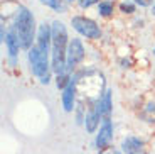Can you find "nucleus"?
I'll return each mask as SVG.
<instances>
[{
    "instance_id": "nucleus-1",
    "label": "nucleus",
    "mask_w": 155,
    "mask_h": 154,
    "mask_svg": "<svg viewBox=\"0 0 155 154\" xmlns=\"http://www.w3.org/2000/svg\"><path fill=\"white\" fill-rule=\"evenodd\" d=\"M52 29V71L56 75H62V73H68L66 69V56H68V31H66V26L59 20L52 22L51 26Z\"/></svg>"
},
{
    "instance_id": "nucleus-2",
    "label": "nucleus",
    "mask_w": 155,
    "mask_h": 154,
    "mask_svg": "<svg viewBox=\"0 0 155 154\" xmlns=\"http://www.w3.org/2000/svg\"><path fill=\"white\" fill-rule=\"evenodd\" d=\"M19 43L22 49H31L32 47V41L35 36V20L32 12L25 7H19L15 14V26H14Z\"/></svg>"
},
{
    "instance_id": "nucleus-3",
    "label": "nucleus",
    "mask_w": 155,
    "mask_h": 154,
    "mask_svg": "<svg viewBox=\"0 0 155 154\" xmlns=\"http://www.w3.org/2000/svg\"><path fill=\"white\" fill-rule=\"evenodd\" d=\"M49 56H44L37 46H32L29 49V65H31L32 75L41 78V83L47 85L49 83Z\"/></svg>"
},
{
    "instance_id": "nucleus-4",
    "label": "nucleus",
    "mask_w": 155,
    "mask_h": 154,
    "mask_svg": "<svg viewBox=\"0 0 155 154\" xmlns=\"http://www.w3.org/2000/svg\"><path fill=\"white\" fill-rule=\"evenodd\" d=\"M71 24L81 36H84L86 39H100L101 37V29L93 19L84 16H74L71 19Z\"/></svg>"
},
{
    "instance_id": "nucleus-5",
    "label": "nucleus",
    "mask_w": 155,
    "mask_h": 154,
    "mask_svg": "<svg viewBox=\"0 0 155 154\" xmlns=\"http://www.w3.org/2000/svg\"><path fill=\"white\" fill-rule=\"evenodd\" d=\"M86 51L84 46H83L81 39L73 37L69 41V46H68V56H66V69L68 73H71L73 69H76V66L84 59Z\"/></svg>"
},
{
    "instance_id": "nucleus-6",
    "label": "nucleus",
    "mask_w": 155,
    "mask_h": 154,
    "mask_svg": "<svg viewBox=\"0 0 155 154\" xmlns=\"http://www.w3.org/2000/svg\"><path fill=\"white\" fill-rule=\"evenodd\" d=\"M111 139H113V124H111V119H105V120H103V125L100 127V132H98V135H96L94 144H96V147L100 151H105L106 147L110 146Z\"/></svg>"
},
{
    "instance_id": "nucleus-7",
    "label": "nucleus",
    "mask_w": 155,
    "mask_h": 154,
    "mask_svg": "<svg viewBox=\"0 0 155 154\" xmlns=\"http://www.w3.org/2000/svg\"><path fill=\"white\" fill-rule=\"evenodd\" d=\"M121 149L125 154H145V142L140 137L128 135L121 142Z\"/></svg>"
},
{
    "instance_id": "nucleus-8",
    "label": "nucleus",
    "mask_w": 155,
    "mask_h": 154,
    "mask_svg": "<svg viewBox=\"0 0 155 154\" xmlns=\"http://www.w3.org/2000/svg\"><path fill=\"white\" fill-rule=\"evenodd\" d=\"M76 78H71L69 85L62 90V107L66 112H73L74 110V100H76Z\"/></svg>"
},
{
    "instance_id": "nucleus-9",
    "label": "nucleus",
    "mask_w": 155,
    "mask_h": 154,
    "mask_svg": "<svg viewBox=\"0 0 155 154\" xmlns=\"http://www.w3.org/2000/svg\"><path fill=\"white\" fill-rule=\"evenodd\" d=\"M98 110H100L103 120L111 119V112H113V103H111V90H106L103 95L100 96V100L96 102Z\"/></svg>"
},
{
    "instance_id": "nucleus-10",
    "label": "nucleus",
    "mask_w": 155,
    "mask_h": 154,
    "mask_svg": "<svg viewBox=\"0 0 155 154\" xmlns=\"http://www.w3.org/2000/svg\"><path fill=\"white\" fill-rule=\"evenodd\" d=\"M5 44H7V49H8V58H10V63H12V65H15L17 54H19V49H20V43H19V37H17V34H15L14 29L7 34Z\"/></svg>"
},
{
    "instance_id": "nucleus-11",
    "label": "nucleus",
    "mask_w": 155,
    "mask_h": 154,
    "mask_svg": "<svg viewBox=\"0 0 155 154\" xmlns=\"http://www.w3.org/2000/svg\"><path fill=\"white\" fill-rule=\"evenodd\" d=\"M100 119H101V114H100V110H98V105L94 103V107H91L88 110L86 120H84V127L89 134H94V132H96L98 125H100Z\"/></svg>"
},
{
    "instance_id": "nucleus-12",
    "label": "nucleus",
    "mask_w": 155,
    "mask_h": 154,
    "mask_svg": "<svg viewBox=\"0 0 155 154\" xmlns=\"http://www.w3.org/2000/svg\"><path fill=\"white\" fill-rule=\"evenodd\" d=\"M140 117L148 124H155V102H148V103L143 107Z\"/></svg>"
},
{
    "instance_id": "nucleus-13",
    "label": "nucleus",
    "mask_w": 155,
    "mask_h": 154,
    "mask_svg": "<svg viewBox=\"0 0 155 154\" xmlns=\"http://www.w3.org/2000/svg\"><path fill=\"white\" fill-rule=\"evenodd\" d=\"M98 14L103 17L113 16V4L111 2H100L98 4Z\"/></svg>"
},
{
    "instance_id": "nucleus-14",
    "label": "nucleus",
    "mask_w": 155,
    "mask_h": 154,
    "mask_svg": "<svg viewBox=\"0 0 155 154\" xmlns=\"http://www.w3.org/2000/svg\"><path fill=\"white\" fill-rule=\"evenodd\" d=\"M41 4L49 5L51 9H54L58 12H66V5L62 4V0H41Z\"/></svg>"
},
{
    "instance_id": "nucleus-15",
    "label": "nucleus",
    "mask_w": 155,
    "mask_h": 154,
    "mask_svg": "<svg viewBox=\"0 0 155 154\" xmlns=\"http://www.w3.org/2000/svg\"><path fill=\"white\" fill-rule=\"evenodd\" d=\"M120 10L123 12V14H133V12H135V2H121Z\"/></svg>"
},
{
    "instance_id": "nucleus-16",
    "label": "nucleus",
    "mask_w": 155,
    "mask_h": 154,
    "mask_svg": "<svg viewBox=\"0 0 155 154\" xmlns=\"http://www.w3.org/2000/svg\"><path fill=\"white\" fill-rule=\"evenodd\" d=\"M78 4H79V7H81V9H89L91 5L100 4V0H78Z\"/></svg>"
},
{
    "instance_id": "nucleus-17",
    "label": "nucleus",
    "mask_w": 155,
    "mask_h": 154,
    "mask_svg": "<svg viewBox=\"0 0 155 154\" xmlns=\"http://www.w3.org/2000/svg\"><path fill=\"white\" fill-rule=\"evenodd\" d=\"M137 5H140V7H148V5L153 4V0H133Z\"/></svg>"
},
{
    "instance_id": "nucleus-18",
    "label": "nucleus",
    "mask_w": 155,
    "mask_h": 154,
    "mask_svg": "<svg viewBox=\"0 0 155 154\" xmlns=\"http://www.w3.org/2000/svg\"><path fill=\"white\" fill-rule=\"evenodd\" d=\"M100 154H116V151H108V149H105V151H100Z\"/></svg>"
},
{
    "instance_id": "nucleus-19",
    "label": "nucleus",
    "mask_w": 155,
    "mask_h": 154,
    "mask_svg": "<svg viewBox=\"0 0 155 154\" xmlns=\"http://www.w3.org/2000/svg\"><path fill=\"white\" fill-rule=\"evenodd\" d=\"M152 12H153V14H155V4H153V9H152Z\"/></svg>"
},
{
    "instance_id": "nucleus-20",
    "label": "nucleus",
    "mask_w": 155,
    "mask_h": 154,
    "mask_svg": "<svg viewBox=\"0 0 155 154\" xmlns=\"http://www.w3.org/2000/svg\"><path fill=\"white\" fill-rule=\"evenodd\" d=\"M153 54H155V47H153Z\"/></svg>"
},
{
    "instance_id": "nucleus-21",
    "label": "nucleus",
    "mask_w": 155,
    "mask_h": 154,
    "mask_svg": "<svg viewBox=\"0 0 155 154\" xmlns=\"http://www.w3.org/2000/svg\"><path fill=\"white\" fill-rule=\"evenodd\" d=\"M68 2H73V0H68Z\"/></svg>"
}]
</instances>
